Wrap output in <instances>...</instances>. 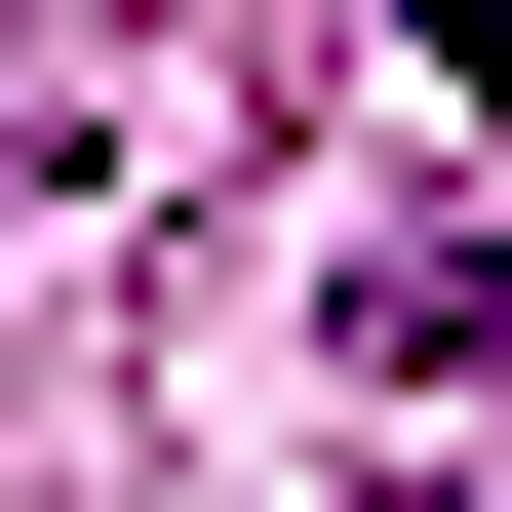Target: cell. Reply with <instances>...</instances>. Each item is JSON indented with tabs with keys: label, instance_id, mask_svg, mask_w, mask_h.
<instances>
[{
	"label": "cell",
	"instance_id": "obj_1",
	"mask_svg": "<svg viewBox=\"0 0 512 512\" xmlns=\"http://www.w3.org/2000/svg\"><path fill=\"white\" fill-rule=\"evenodd\" d=\"M355 355H434V394H473V355H512V237H394V276H355Z\"/></svg>",
	"mask_w": 512,
	"mask_h": 512
},
{
	"label": "cell",
	"instance_id": "obj_2",
	"mask_svg": "<svg viewBox=\"0 0 512 512\" xmlns=\"http://www.w3.org/2000/svg\"><path fill=\"white\" fill-rule=\"evenodd\" d=\"M394 40H434V79H512V0H394Z\"/></svg>",
	"mask_w": 512,
	"mask_h": 512
},
{
	"label": "cell",
	"instance_id": "obj_3",
	"mask_svg": "<svg viewBox=\"0 0 512 512\" xmlns=\"http://www.w3.org/2000/svg\"><path fill=\"white\" fill-rule=\"evenodd\" d=\"M0 197H40V119H0Z\"/></svg>",
	"mask_w": 512,
	"mask_h": 512
}]
</instances>
